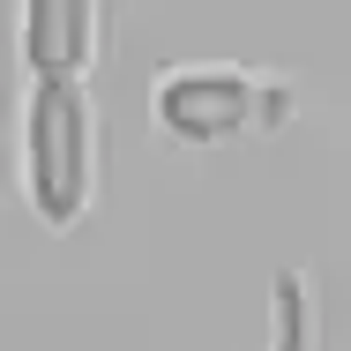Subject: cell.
Returning a JSON list of instances; mask_svg holds the SVG:
<instances>
[{
    "label": "cell",
    "instance_id": "cell-2",
    "mask_svg": "<svg viewBox=\"0 0 351 351\" xmlns=\"http://www.w3.org/2000/svg\"><path fill=\"white\" fill-rule=\"evenodd\" d=\"M291 112V90L254 68H224V60H195V68H165L149 82V120L165 142L187 149H217L232 135H269Z\"/></svg>",
    "mask_w": 351,
    "mask_h": 351
},
{
    "label": "cell",
    "instance_id": "cell-1",
    "mask_svg": "<svg viewBox=\"0 0 351 351\" xmlns=\"http://www.w3.org/2000/svg\"><path fill=\"white\" fill-rule=\"evenodd\" d=\"M23 202L45 232H75L97 202V105L82 75H30L23 90V135H15Z\"/></svg>",
    "mask_w": 351,
    "mask_h": 351
},
{
    "label": "cell",
    "instance_id": "cell-4",
    "mask_svg": "<svg viewBox=\"0 0 351 351\" xmlns=\"http://www.w3.org/2000/svg\"><path fill=\"white\" fill-rule=\"evenodd\" d=\"M262 351H322V306H314V277L306 269H277L269 277V344Z\"/></svg>",
    "mask_w": 351,
    "mask_h": 351
},
{
    "label": "cell",
    "instance_id": "cell-3",
    "mask_svg": "<svg viewBox=\"0 0 351 351\" xmlns=\"http://www.w3.org/2000/svg\"><path fill=\"white\" fill-rule=\"evenodd\" d=\"M105 45V0H23V68L82 75Z\"/></svg>",
    "mask_w": 351,
    "mask_h": 351
}]
</instances>
